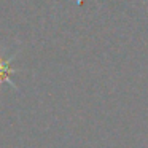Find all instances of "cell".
<instances>
[{
  "mask_svg": "<svg viewBox=\"0 0 148 148\" xmlns=\"http://www.w3.org/2000/svg\"><path fill=\"white\" fill-rule=\"evenodd\" d=\"M10 75H11L10 61H7L3 56H0V84L5 83V81H10V80H8Z\"/></svg>",
  "mask_w": 148,
  "mask_h": 148,
  "instance_id": "6da1fadb",
  "label": "cell"
}]
</instances>
